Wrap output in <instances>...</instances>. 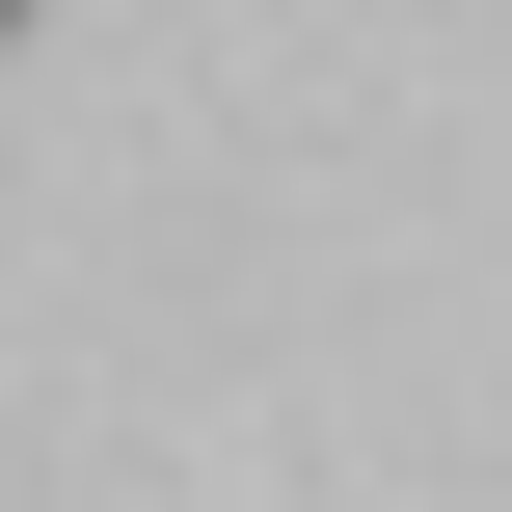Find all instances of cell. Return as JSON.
<instances>
[{"label": "cell", "instance_id": "cell-1", "mask_svg": "<svg viewBox=\"0 0 512 512\" xmlns=\"http://www.w3.org/2000/svg\"><path fill=\"white\" fill-rule=\"evenodd\" d=\"M0 27H27V0H0Z\"/></svg>", "mask_w": 512, "mask_h": 512}]
</instances>
